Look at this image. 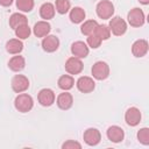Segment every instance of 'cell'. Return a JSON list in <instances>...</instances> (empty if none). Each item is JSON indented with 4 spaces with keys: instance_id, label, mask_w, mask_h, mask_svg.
Instances as JSON below:
<instances>
[{
    "instance_id": "cell-1",
    "label": "cell",
    "mask_w": 149,
    "mask_h": 149,
    "mask_svg": "<svg viewBox=\"0 0 149 149\" xmlns=\"http://www.w3.org/2000/svg\"><path fill=\"white\" fill-rule=\"evenodd\" d=\"M14 106H15V108L19 112L27 113V112H29L33 108L34 100H33V98L29 94H27V93H20L15 98V100H14Z\"/></svg>"
},
{
    "instance_id": "cell-2",
    "label": "cell",
    "mask_w": 149,
    "mask_h": 149,
    "mask_svg": "<svg viewBox=\"0 0 149 149\" xmlns=\"http://www.w3.org/2000/svg\"><path fill=\"white\" fill-rule=\"evenodd\" d=\"M97 14L100 19L107 20L111 19L112 15L114 14V5L109 0H101L97 5Z\"/></svg>"
},
{
    "instance_id": "cell-3",
    "label": "cell",
    "mask_w": 149,
    "mask_h": 149,
    "mask_svg": "<svg viewBox=\"0 0 149 149\" xmlns=\"http://www.w3.org/2000/svg\"><path fill=\"white\" fill-rule=\"evenodd\" d=\"M92 76L98 80H104L109 76V66L106 62L99 61L92 66Z\"/></svg>"
},
{
    "instance_id": "cell-4",
    "label": "cell",
    "mask_w": 149,
    "mask_h": 149,
    "mask_svg": "<svg viewBox=\"0 0 149 149\" xmlns=\"http://www.w3.org/2000/svg\"><path fill=\"white\" fill-rule=\"evenodd\" d=\"M108 28H109L111 33H113L115 36H121L127 31V23L120 16H114L109 21V27Z\"/></svg>"
},
{
    "instance_id": "cell-5",
    "label": "cell",
    "mask_w": 149,
    "mask_h": 149,
    "mask_svg": "<svg viewBox=\"0 0 149 149\" xmlns=\"http://www.w3.org/2000/svg\"><path fill=\"white\" fill-rule=\"evenodd\" d=\"M127 19H128V23L132 27H141V26H143L144 20H146L144 13L140 8H133V9H130V12L128 13Z\"/></svg>"
},
{
    "instance_id": "cell-6",
    "label": "cell",
    "mask_w": 149,
    "mask_h": 149,
    "mask_svg": "<svg viewBox=\"0 0 149 149\" xmlns=\"http://www.w3.org/2000/svg\"><path fill=\"white\" fill-rule=\"evenodd\" d=\"M12 88L16 93H22L29 87V80L23 74H15L12 79Z\"/></svg>"
},
{
    "instance_id": "cell-7",
    "label": "cell",
    "mask_w": 149,
    "mask_h": 149,
    "mask_svg": "<svg viewBox=\"0 0 149 149\" xmlns=\"http://www.w3.org/2000/svg\"><path fill=\"white\" fill-rule=\"evenodd\" d=\"M83 68H84L83 62L78 57H74V56L70 57L65 62V70L70 74H78V73H80L83 71Z\"/></svg>"
},
{
    "instance_id": "cell-8",
    "label": "cell",
    "mask_w": 149,
    "mask_h": 149,
    "mask_svg": "<svg viewBox=\"0 0 149 149\" xmlns=\"http://www.w3.org/2000/svg\"><path fill=\"white\" fill-rule=\"evenodd\" d=\"M125 120L128 126L135 127L141 121V112L136 107H129L125 113Z\"/></svg>"
},
{
    "instance_id": "cell-9",
    "label": "cell",
    "mask_w": 149,
    "mask_h": 149,
    "mask_svg": "<svg viewBox=\"0 0 149 149\" xmlns=\"http://www.w3.org/2000/svg\"><path fill=\"white\" fill-rule=\"evenodd\" d=\"M84 142L88 146H97L101 140V134L97 128H88L84 132L83 135Z\"/></svg>"
},
{
    "instance_id": "cell-10",
    "label": "cell",
    "mask_w": 149,
    "mask_h": 149,
    "mask_svg": "<svg viewBox=\"0 0 149 149\" xmlns=\"http://www.w3.org/2000/svg\"><path fill=\"white\" fill-rule=\"evenodd\" d=\"M38 102L44 106L49 107L55 102V93L50 88H42L38 92Z\"/></svg>"
},
{
    "instance_id": "cell-11",
    "label": "cell",
    "mask_w": 149,
    "mask_h": 149,
    "mask_svg": "<svg viewBox=\"0 0 149 149\" xmlns=\"http://www.w3.org/2000/svg\"><path fill=\"white\" fill-rule=\"evenodd\" d=\"M59 47V40L55 35H47L42 40V48L47 52H54Z\"/></svg>"
},
{
    "instance_id": "cell-12",
    "label": "cell",
    "mask_w": 149,
    "mask_h": 149,
    "mask_svg": "<svg viewBox=\"0 0 149 149\" xmlns=\"http://www.w3.org/2000/svg\"><path fill=\"white\" fill-rule=\"evenodd\" d=\"M95 83L91 77L83 76L77 80V88L83 93H90L94 90Z\"/></svg>"
},
{
    "instance_id": "cell-13",
    "label": "cell",
    "mask_w": 149,
    "mask_h": 149,
    "mask_svg": "<svg viewBox=\"0 0 149 149\" xmlns=\"http://www.w3.org/2000/svg\"><path fill=\"white\" fill-rule=\"evenodd\" d=\"M149 49L148 42L146 40H137L132 45V52L135 57H143L147 55Z\"/></svg>"
},
{
    "instance_id": "cell-14",
    "label": "cell",
    "mask_w": 149,
    "mask_h": 149,
    "mask_svg": "<svg viewBox=\"0 0 149 149\" xmlns=\"http://www.w3.org/2000/svg\"><path fill=\"white\" fill-rule=\"evenodd\" d=\"M71 52L74 57L85 58L88 55V47L83 41H77L71 45Z\"/></svg>"
},
{
    "instance_id": "cell-15",
    "label": "cell",
    "mask_w": 149,
    "mask_h": 149,
    "mask_svg": "<svg viewBox=\"0 0 149 149\" xmlns=\"http://www.w3.org/2000/svg\"><path fill=\"white\" fill-rule=\"evenodd\" d=\"M107 137L109 141L114 142V143H119L123 140L125 137V132L121 127L119 126H111L108 129H107Z\"/></svg>"
},
{
    "instance_id": "cell-16",
    "label": "cell",
    "mask_w": 149,
    "mask_h": 149,
    "mask_svg": "<svg viewBox=\"0 0 149 149\" xmlns=\"http://www.w3.org/2000/svg\"><path fill=\"white\" fill-rule=\"evenodd\" d=\"M50 30H51V26L45 20L44 21H38L37 23H35V26L33 28L34 35L37 36V37H44V36L49 35Z\"/></svg>"
},
{
    "instance_id": "cell-17",
    "label": "cell",
    "mask_w": 149,
    "mask_h": 149,
    "mask_svg": "<svg viewBox=\"0 0 149 149\" xmlns=\"http://www.w3.org/2000/svg\"><path fill=\"white\" fill-rule=\"evenodd\" d=\"M72 104H73V98L69 92H63L57 97V106L61 109L66 111V109L71 108Z\"/></svg>"
},
{
    "instance_id": "cell-18",
    "label": "cell",
    "mask_w": 149,
    "mask_h": 149,
    "mask_svg": "<svg viewBox=\"0 0 149 149\" xmlns=\"http://www.w3.org/2000/svg\"><path fill=\"white\" fill-rule=\"evenodd\" d=\"M22 49H23V43L19 38H12L6 43V50L12 55L20 54Z\"/></svg>"
},
{
    "instance_id": "cell-19",
    "label": "cell",
    "mask_w": 149,
    "mask_h": 149,
    "mask_svg": "<svg viewBox=\"0 0 149 149\" xmlns=\"http://www.w3.org/2000/svg\"><path fill=\"white\" fill-rule=\"evenodd\" d=\"M8 66L12 71H15V72H19L21 70L24 69L26 66V61L22 56H13L9 62H8Z\"/></svg>"
},
{
    "instance_id": "cell-20",
    "label": "cell",
    "mask_w": 149,
    "mask_h": 149,
    "mask_svg": "<svg viewBox=\"0 0 149 149\" xmlns=\"http://www.w3.org/2000/svg\"><path fill=\"white\" fill-rule=\"evenodd\" d=\"M55 6L50 2H45L43 3L41 7H40V15L42 19H44L45 21L47 20H50L55 16Z\"/></svg>"
},
{
    "instance_id": "cell-21",
    "label": "cell",
    "mask_w": 149,
    "mask_h": 149,
    "mask_svg": "<svg viewBox=\"0 0 149 149\" xmlns=\"http://www.w3.org/2000/svg\"><path fill=\"white\" fill-rule=\"evenodd\" d=\"M22 24H28V19L23 14L14 13V14L10 15V17H9V26H10V28H13L15 30L17 27H20Z\"/></svg>"
},
{
    "instance_id": "cell-22",
    "label": "cell",
    "mask_w": 149,
    "mask_h": 149,
    "mask_svg": "<svg viewBox=\"0 0 149 149\" xmlns=\"http://www.w3.org/2000/svg\"><path fill=\"white\" fill-rule=\"evenodd\" d=\"M85 10L81 7H73L70 12V20L73 23H80L85 19Z\"/></svg>"
},
{
    "instance_id": "cell-23",
    "label": "cell",
    "mask_w": 149,
    "mask_h": 149,
    "mask_svg": "<svg viewBox=\"0 0 149 149\" xmlns=\"http://www.w3.org/2000/svg\"><path fill=\"white\" fill-rule=\"evenodd\" d=\"M58 87L62 88L63 91H68L70 88L73 87V84H74V79L70 76V74H63L59 77L58 79Z\"/></svg>"
},
{
    "instance_id": "cell-24",
    "label": "cell",
    "mask_w": 149,
    "mask_h": 149,
    "mask_svg": "<svg viewBox=\"0 0 149 149\" xmlns=\"http://www.w3.org/2000/svg\"><path fill=\"white\" fill-rule=\"evenodd\" d=\"M97 27H98V22H97L95 20H87V21H85V22L81 24L80 31H81V34L88 36L90 34L94 33V30H95Z\"/></svg>"
},
{
    "instance_id": "cell-25",
    "label": "cell",
    "mask_w": 149,
    "mask_h": 149,
    "mask_svg": "<svg viewBox=\"0 0 149 149\" xmlns=\"http://www.w3.org/2000/svg\"><path fill=\"white\" fill-rule=\"evenodd\" d=\"M94 34L101 40V41H105V40H108L109 36H111V30L105 24H98V27L95 28L94 30Z\"/></svg>"
},
{
    "instance_id": "cell-26",
    "label": "cell",
    "mask_w": 149,
    "mask_h": 149,
    "mask_svg": "<svg viewBox=\"0 0 149 149\" xmlns=\"http://www.w3.org/2000/svg\"><path fill=\"white\" fill-rule=\"evenodd\" d=\"M34 0H16V7L21 12H24V13H28L30 10H33L34 8Z\"/></svg>"
},
{
    "instance_id": "cell-27",
    "label": "cell",
    "mask_w": 149,
    "mask_h": 149,
    "mask_svg": "<svg viewBox=\"0 0 149 149\" xmlns=\"http://www.w3.org/2000/svg\"><path fill=\"white\" fill-rule=\"evenodd\" d=\"M15 35L20 40H26L30 36V28L28 24H22L15 29Z\"/></svg>"
},
{
    "instance_id": "cell-28",
    "label": "cell",
    "mask_w": 149,
    "mask_h": 149,
    "mask_svg": "<svg viewBox=\"0 0 149 149\" xmlns=\"http://www.w3.org/2000/svg\"><path fill=\"white\" fill-rule=\"evenodd\" d=\"M56 10L59 13V14H65L69 12L70 9V0H56Z\"/></svg>"
},
{
    "instance_id": "cell-29",
    "label": "cell",
    "mask_w": 149,
    "mask_h": 149,
    "mask_svg": "<svg viewBox=\"0 0 149 149\" xmlns=\"http://www.w3.org/2000/svg\"><path fill=\"white\" fill-rule=\"evenodd\" d=\"M137 140L144 144V146H148L149 144V129L148 128H141L139 132H137Z\"/></svg>"
},
{
    "instance_id": "cell-30",
    "label": "cell",
    "mask_w": 149,
    "mask_h": 149,
    "mask_svg": "<svg viewBox=\"0 0 149 149\" xmlns=\"http://www.w3.org/2000/svg\"><path fill=\"white\" fill-rule=\"evenodd\" d=\"M101 42H102V41H101L94 33H92V34H90V35L87 36V44H88V47H91V48H93V49L99 48L100 44H101Z\"/></svg>"
},
{
    "instance_id": "cell-31",
    "label": "cell",
    "mask_w": 149,
    "mask_h": 149,
    "mask_svg": "<svg viewBox=\"0 0 149 149\" xmlns=\"http://www.w3.org/2000/svg\"><path fill=\"white\" fill-rule=\"evenodd\" d=\"M62 148L63 149H80L81 148V144L77 141H73V140H69L66 142H64L62 144Z\"/></svg>"
},
{
    "instance_id": "cell-32",
    "label": "cell",
    "mask_w": 149,
    "mask_h": 149,
    "mask_svg": "<svg viewBox=\"0 0 149 149\" xmlns=\"http://www.w3.org/2000/svg\"><path fill=\"white\" fill-rule=\"evenodd\" d=\"M13 1L14 0H0V5L3 6V7H8V6H10L13 3Z\"/></svg>"
},
{
    "instance_id": "cell-33",
    "label": "cell",
    "mask_w": 149,
    "mask_h": 149,
    "mask_svg": "<svg viewBox=\"0 0 149 149\" xmlns=\"http://www.w3.org/2000/svg\"><path fill=\"white\" fill-rule=\"evenodd\" d=\"M139 1H140L142 5H148V3H149V0H139Z\"/></svg>"
}]
</instances>
